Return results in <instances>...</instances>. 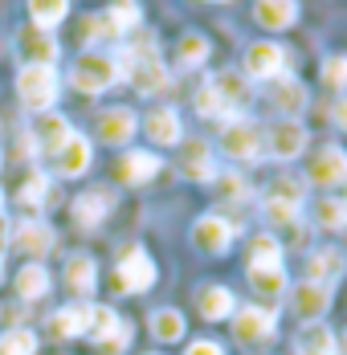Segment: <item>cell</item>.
I'll list each match as a JSON object with an SVG mask.
<instances>
[{
  "label": "cell",
  "mask_w": 347,
  "mask_h": 355,
  "mask_svg": "<svg viewBox=\"0 0 347 355\" xmlns=\"http://www.w3.org/2000/svg\"><path fill=\"white\" fill-rule=\"evenodd\" d=\"M233 237H237V229L225 216H201L192 225V245L201 249V253H225V249L233 245Z\"/></svg>",
  "instance_id": "obj_9"
},
{
  "label": "cell",
  "mask_w": 347,
  "mask_h": 355,
  "mask_svg": "<svg viewBox=\"0 0 347 355\" xmlns=\"http://www.w3.org/2000/svg\"><path fill=\"white\" fill-rule=\"evenodd\" d=\"M323 82L331 90H347V53H335L323 62Z\"/></svg>",
  "instance_id": "obj_41"
},
{
  "label": "cell",
  "mask_w": 347,
  "mask_h": 355,
  "mask_svg": "<svg viewBox=\"0 0 347 355\" xmlns=\"http://www.w3.org/2000/svg\"><path fill=\"white\" fill-rule=\"evenodd\" d=\"M123 343H127V327H123L119 335H110L106 343H99V347H103V355H119V352H123Z\"/></svg>",
  "instance_id": "obj_45"
},
{
  "label": "cell",
  "mask_w": 347,
  "mask_h": 355,
  "mask_svg": "<svg viewBox=\"0 0 347 355\" xmlns=\"http://www.w3.org/2000/svg\"><path fill=\"white\" fill-rule=\"evenodd\" d=\"M180 172L188 180H212L217 168H212V151H208L205 139H188L180 147Z\"/></svg>",
  "instance_id": "obj_16"
},
{
  "label": "cell",
  "mask_w": 347,
  "mask_h": 355,
  "mask_svg": "<svg viewBox=\"0 0 347 355\" xmlns=\"http://www.w3.org/2000/svg\"><path fill=\"white\" fill-rule=\"evenodd\" d=\"M12 241L17 249L25 253V257H45L49 249H53V229L49 225H41V220H25V225H17V233H12Z\"/></svg>",
  "instance_id": "obj_17"
},
{
  "label": "cell",
  "mask_w": 347,
  "mask_h": 355,
  "mask_svg": "<svg viewBox=\"0 0 347 355\" xmlns=\"http://www.w3.org/2000/svg\"><path fill=\"white\" fill-rule=\"evenodd\" d=\"M294 352L298 355H339V343H335V335L327 331V327H307V331H298V339H294Z\"/></svg>",
  "instance_id": "obj_27"
},
{
  "label": "cell",
  "mask_w": 347,
  "mask_h": 355,
  "mask_svg": "<svg viewBox=\"0 0 347 355\" xmlns=\"http://www.w3.org/2000/svg\"><path fill=\"white\" fill-rule=\"evenodd\" d=\"M45 196H49V180L41 176V172H33V176L21 184V192H17V200H21L25 209H37V205H45Z\"/></svg>",
  "instance_id": "obj_38"
},
{
  "label": "cell",
  "mask_w": 347,
  "mask_h": 355,
  "mask_svg": "<svg viewBox=\"0 0 347 355\" xmlns=\"http://www.w3.org/2000/svg\"><path fill=\"white\" fill-rule=\"evenodd\" d=\"M270 200H286V205H303V188L294 180H278L270 188Z\"/></svg>",
  "instance_id": "obj_43"
},
{
  "label": "cell",
  "mask_w": 347,
  "mask_h": 355,
  "mask_svg": "<svg viewBox=\"0 0 347 355\" xmlns=\"http://www.w3.org/2000/svg\"><path fill=\"white\" fill-rule=\"evenodd\" d=\"M119 70L127 73V82L135 86L139 94H160L168 86V70L164 62L155 58V41L151 37H139V45H131L123 58H119Z\"/></svg>",
  "instance_id": "obj_1"
},
{
  "label": "cell",
  "mask_w": 347,
  "mask_h": 355,
  "mask_svg": "<svg viewBox=\"0 0 347 355\" xmlns=\"http://www.w3.org/2000/svg\"><path fill=\"white\" fill-rule=\"evenodd\" d=\"M106 17L115 21V29H119V33H131V29L139 25V17H143V12H139V4H135V0H115Z\"/></svg>",
  "instance_id": "obj_37"
},
{
  "label": "cell",
  "mask_w": 347,
  "mask_h": 355,
  "mask_svg": "<svg viewBox=\"0 0 347 355\" xmlns=\"http://www.w3.org/2000/svg\"><path fill=\"white\" fill-rule=\"evenodd\" d=\"M0 355H37V335L33 331H4Z\"/></svg>",
  "instance_id": "obj_35"
},
{
  "label": "cell",
  "mask_w": 347,
  "mask_h": 355,
  "mask_svg": "<svg viewBox=\"0 0 347 355\" xmlns=\"http://www.w3.org/2000/svg\"><path fill=\"white\" fill-rule=\"evenodd\" d=\"M217 4H221V0H217Z\"/></svg>",
  "instance_id": "obj_49"
},
{
  "label": "cell",
  "mask_w": 347,
  "mask_h": 355,
  "mask_svg": "<svg viewBox=\"0 0 347 355\" xmlns=\"http://www.w3.org/2000/svg\"><path fill=\"white\" fill-rule=\"evenodd\" d=\"M286 73V49L278 41H253L245 49V78H257V82H274Z\"/></svg>",
  "instance_id": "obj_5"
},
{
  "label": "cell",
  "mask_w": 347,
  "mask_h": 355,
  "mask_svg": "<svg viewBox=\"0 0 347 355\" xmlns=\"http://www.w3.org/2000/svg\"><path fill=\"white\" fill-rule=\"evenodd\" d=\"M94 282H99V270H94V261L86 257V253H74L66 261V286L74 294H82V298H90L94 294Z\"/></svg>",
  "instance_id": "obj_26"
},
{
  "label": "cell",
  "mask_w": 347,
  "mask_h": 355,
  "mask_svg": "<svg viewBox=\"0 0 347 355\" xmlns=\"http://www.w3.org/2000/svg\"><path fill=\"white\" fill-rule=\"evenodd\" d=\"M160 155H151V151H127L123 159H119V180L123 184H147V180L160 176Z\"/></svg>",
  "instance_id": "obj_19"
},
{
  "label": "cell",
  "mask_w": 347,
  "mask_h": 355,
  "mask_svg": "<svg viewBox=\"0 0 347 355\" xmlns=\"http://www.w3.org/2000/svg\"><path fill=\"white\" fill-rule=\"evenodd\" d=\"M274 311H266V306H242V311H233V335H237V343H270L274 339Z\"/></svg>",
  "instance_id": "obj_7"
},
{
  "label": "cell",
  "mask_w": 347,
  "mask_h": 355,
  "mask_svg": "<svg viewBox=\"0 0 347 355\" xmlns=\"http://www.w3.org/2000/svg\"><path fill=\"white\" fill-rule=\"evenodd\" d=\"M221 147H225V155L229 159H242V164H249V159H257L262 155V131L249 123V119H229L225 123V131H221Z\"/></svg>",
  "instance_id": "obj_4"
},
{
  "label": "cell",
  "mask_w": 347,
  "mask_h": 355,
  "mask_svg": "<svg viewBox=\"0 0 347 355\" xmlns=\"http://www.w3.org/2000/svg\"><path fill=\"white\" fill-rule=\"evenodd\" d=\"M17 294L25 298V302H37V298H45L49 294V270L33 261V266H25L21 274H17Z\"/></svg>",
  "instance_id": "obj_29"
},
{
  "label": "cell",
  "mask_w": 347,
  "mask_h": 355,
  "mask_svg": "<svg viewBox=\"0 0 347 355\" xmlns=\"http://www.w3.org/2000/svg\"><path fill=\"white\" fill-rule=\"evenodd\" d=\"M344 274V253H335V249H314L311 257H307V282H335Z\"/></svg>",
  "instance_id": "obj_25"
},
{
  "label": "cell",
  "mask_w": 347,
  "mask_h": 355,
  "mask_svg": "<svg viewBox=\"0 0 347 355\" xmlns=\"http://www.w3.org/2000/svg\"><path fill=\"white\" fill-rule=\"evenodd\" d=\"M212 94H217V103H221V110L229 114V110H242L249 107V78L245 73H233V70H221L212 82Z\"/></svg>",
  "instance_id": "obj_13"
},
{
  "label": "cell",
  "mask_w": 347,
  "mask_h": 355,
  "mask_svg": "<svg viewBox=\"0 0 347 355\" xmlns=\"http://www.w3.org/2000/svg\"><path fill=\"white\" fill-rule=\"evenodd\" d=\"M135 110L127 107H110L99 114V139L103 143H127L131 135H135Z\"/></svg>",
  "instance_id": "obj_15"
},
{
  "label": "cell",
  "mask_w": 347,
  "mask_h": 355,
  "mask_svg": "<svg viewBox=\"0 0 347 355\" xmlns=\"http://www.w3.org/2000/svg\"><path fill=\"white\" fill-rule=\"evenodd\" d=\"M69 12V0H29V17H33L37 29H53L62 25Z\"/></svg>",
  "instance_id": "obj_32"
},
{
  "label": "cell",
  "mask_w": 347,
  "mask_h": 355,
  "mask_svg": "<svg viewBox=\"0 0 347 355\" xmlns=\"http://www.w3.org/2000/svg\"><path fill=\"white\" fill-rule=\"evenodd\" d=\"M266 151L274 155V159H298L303 151H307V127L298 123V119H282L270 127V135H266Z\"/></svg>",
  "instance_id": "obj_8"
},
{
  "label": "cell",
  "mask_w": 347,
  "mask_h": 355,
  "mask_svg": "<svg viewBox=\"0 0 347 355\" xmlns=\"http://www.w3.org/2000/svg\"><path fill=\"white\" fill-rule=\"evenodd\" d=\"M143 131L151 135V143H160V147H172V143H180V114L168 107H160V110H151L147 114V123H143Z\"/></svg>",
  "instance_id": "obj_24"
},
{
  "label": "cell",
  "mask_w": 347,
  "mask_h": 355,
  "mask_svg": "<svg viewBox=\"0 0 347 355\" xmlns=\"http://www.w3.org/2000/svg\"><path fill=\"white\" fill-rule=\"evenodd\" d=\"M196 311H201V319H208V322L229 319V315L237 311L233 290H225V286H205V290L196 294Z\"/></svg>",
  "instance_id": "obj_22"
},
{
  "label": "cell",
  "mask_w": 347,
  "mask_h": 355,
  "mask_svg": "<svg viewBox=\"0 0 347 355\" xmlns=\"http://www.w3.org/2000/svg\"><path fill=\"white\" fill-rule=\"evenodd\" d=\"M331 119H335V127H339V131H347V98H339V103H335Z\"/></svg>",
  "instance_id": "obj_47"
},
{
  "label": "cell",
  "mask_w": 347,
  "mask_h": 355,
  "mask_svg": "<svg viewBox=\"0 0 347 355\" xmlns=\"http://www.w3.org/2000/svg\"><path fill=\"white\" fill-rule=\"evenodd\" d=\"M53 168H58V176H82V172L90 168V143L74 131L66 147L53 151Z\"/></svg>",
  "instance_id": "obj_20"
},
{
  "label": "cell",
  "mask_w": 347,
  "mask_h": 355,
  "mask_svg": "<svg viewBox=\"0 0 347 355\" xmlns=\"http://www.w3.org/2000/svg\"><path fill=\"white\" fill-rule=\"evenodd\" d=\"M49 331L58 339H78L86 335V306H62L53 319H49Z\"/></svg>",
  "instance_id": "obj_31"
},
{
  "label": "cell",
  "mask_w": 347,
  "mask_h": 355,
  "mask_svg": "<svg viewBox=\"0 0 347 355\" xmlns=\"http://www.w3.org/2000/svg\"><path fill=\"white\" fill-rule=\"evenodd\" d=\"M184 355H225V352H221V343H212V339H201V343H192V347H188Z\"/></svg>",
  "instance_id": "obj_46"
},
{
  "label": "cell",
  "mask_w": 347,
  "mask_h": 355,
  "mask_svg": "<svg viewBox=\"0 0 347 355\" xmlns=\"http://www.w3.org/2000/svg\"><path fill=\"white\" fill-rule=\"evenodd\" d=\"M119 78H123L119 58H110L103 49H90V53H82V58L69 66V86L82 90V94H103V90H110Z\"/></svg>",
  "instance_id": "obj_2"
},
{
  "label": "cell",
  "mask_w": 347,
  "mask_h": 355,
  "mask_svg": "<svg viewBox=\"0 0 347 355\" xmlns=\"http://www.w3.org/2000/svg\"><path fill=\"white\" fill-rule=\"evenodd\" d=\"M123 331V322L119 315L110 311V306H86V335L94 339V343H106L110 335H119Z\"/></svg>",
  "instance_id": "obj_28"
},
{
  "label": "cell",
  "mask_w": 347,
  "mask_h": 355,
  "mask_svg": "<svg viewBox=\"0 0 347 355\" xmlns=\"http://www.w3.org/2000/svg\"><path fill=\"white\" fill-rule=\"evenodd\" d=\"M249 286L262 298H278L286 290V270L282 266H249Z\"/></svg>",
  "instance_id": "obj_30"
},
{
  "label": "cell",
  "mask_w": 347,
  "mask_h": 355,
  "mask_svg": "<svg viewBox=\"0 0 347 355\" xmlns=\"http://www.w3.org/2000/svg\"><path fill=\"white\" fill-rule=\"evenodd\" d=\"M0 164H4V159H0Z\"/></svg>",
  "instance_id": "obj_48"
},
{
  "label": "cell",
  "mask_w": 347,
  "mask_h": 355,
  "mask_svg": "<svg viewBox=\"0 0 347 355\" xmlns=\"http://www.w3.org/2000/svg\"><path fill=\"white\" fill-rule=\"evenodd\" d=\"M17 53L25 58V66H53L58 62V41L49 37V29H21L17 33Z\"/></svg>",
  "instance_id": "obj_10"
},
{
  "label": "cell",
  "mask_w": 347,
  "mask_h": 355,
  "mask_svg": "<svg viewBox=\"0 0 347 355\" xmlns=\"http://www.w3.org/2000/svg\"><path fill=\"white\" fill-rule=\"evenodd\" d=\"M17 94L29 110H49L58 103V70L53 66H25L17 73Z\"/></svg>",
  "instance_id": "obj_3"
},
{
  "label": "cell",
  "mask_w": 347,
  "mask_h": 355,
  "mask_svg": "<svg viewBox=\"0 0 347 355\" xmlns=\"http://www.w3.org/2000/svg\"><path fill=\"white\" fill-rule=\"evenodd\" d=\"M196 110L208 114V119H212V114H225L221 103H217V94H212V86H201V90H196Z\"/></svg>",
  "instance_id": "obj_44"
},
{
  "label": "cell",
  "mask_w": 347,
  "mask_h": 355,
  "mask_svg": "<svg viewBox=\"0 0 347 355\" xmlns=\"http://www.w3.org/2000/svg\"><path fill=\"white\" fill-rule=\"evenodd\" d=\"M217 180V192L225 196V200H245L249 196V188H245V180L237 172H225V176H212Z\"/></svg>",
  "instance_id": "obj_42"
},
{
  "label": "cell",
  "mask_w": 347,
  "mask_h": 355,
  "mask_svg": "<svg viewBox=\"0 0 347 355\" xmlns=\"http://www.w3.org/2000/svg\"><path fill=\"white\" fill-rule=\"evenodd\" d=\"M294 311H298V319H319L327 306H331V290L327 286H319V282H303V286H294Z\"/></svg>",
  "instance_id": "obj_23"
},
{
  "label": "cell",
  "mask_w": 347,
  "mask_h": 355,
  "mask_svg": "<svg viewBox=\"0 0 347 355\" xmlns=\"http://www.w3.org/2000/svg\"><path fill=\"white\" fill-rule=\"evenodd\" d=\"M307 180L319 184V188H335V184H344L347 180V151L344 147H323V151L311 159V168H307Z\"/></svg>",
  "instance_id": "obj_11"
},
{
  "label": "cell",
  "mask_w": 347,
  "mask_h": 355,
  "mask_svg": "<svg viewBox=\"0 0 347 355\" xmlns=\"http://www.w3.org/2000/svg\"><path fill=\"white\" fill-rule=\"evenodd\" d=\"M110 209H115V196L106 188H90V192H82L74 200V220L82 229H94V225H103L106 216H110Z\"/></svg>",
  "instance_id": "obj_14"
},
{
  "label": "cell",
  "mask_w": 347,
  "mask_h": 355,
  "mask_svg": "<svg viewBox=\"0 0 347 355\" xmlns=\"http://www.w3.org/2000/svg\"><path fill=\"white\" fill-rule=\"evenodd\" d=\"M151 335H155L160 343H176V339H184V315L172 311V306L155 311V315H151Z\"/></svg>",
  "instance_id": "obj_33"
},
{
  "label": "cell",
  "mask_w": 347,
  "mask_h": 355,
  "mask_svg": "<svg viewBox=\"0 0 347 355\" xmlns=\"http://www.w3.org/2000/svg\"><path fill=\"white\" fill-rule=\"evenodd\" d=\"M270 107H278L282 114H298V110L307 107V86L298 78H290V73L274 78L270 82Z\"/></svg>",
  "instance_id": "obj_18"
},
{
  "label": "cell",
  "mask_w": 347,
  "mask_h": 355,
  "mask_svg": "<svg viewBox=\"0 0 347 355\" xmlns=\"http://www.w3.org/2000/svg\"><path fill=\"white\" fill-rule=\"evenodd\" d=\"M249 266H282V245H278L270 233H262L253 249H249Z\"/></svg>",
  "instance_id": "obj_36"
},
{
  "label": "cell",
  "mask_w": 347,
  "mask_h": 355,
  "mask_svg": "<svg viewBox=\"0 0 347 355\" xmlns=\"http://www.w3.org/2000/svg\"><path fill=\"white\" fill-rule=\"evenodd\" d=\"M176 53H180V62H184V66H201V62L208 58V41L201 33H184Z\"/></svg>",
  "instance_id": "obj_39"
},
{
  "label": "cell",
  "mask_w": 347,
  "mask_h": 355,
  "mask_svg": "<svg viewBox=\"0 0 347 355\" xmlns=\"http://www.w3.org/2000/svg\"><path fill=\"white\" fill-rule=\"evenodd\" d=\"M314 220H319L323 229H331V233L347 229V200H335V196L319 200V205H314Z\"/></svg>",
  "instance_id": "obj_34"
},
{
  "label": "cell",
  "mask_w": 347,
  "mask_h": 355,
  "mask_svg": "<svg viewBox=\"0 0 347 355\" xmlns=\"http://www.w3.org/2000/svg\"><path fill=\"white\" fill-rule=\"evenodd\" d=\"M115 37H123L115 29V21L110 17H86V29H82V41H115Z\"/></svg>",
  "instance_id": "obj_40"
},
{
  "label": "cell",
  "mask_w": 347,
  "mask_h": 355,
  "mask_svg": "<svg viewBox=\"0 0 347 355\" xmlns=\"http://www.w3.org/2000/svg\"><path fill=\"white\" fill-rule=\"evenodd\" d=\"M253 21L262 29H290L298 21V0H257Z\"/></svg>",
  "instance_id": "obj_21"
},
{
  "label": "cell",
  "mask_w": 347,
  "mask_h": 355,
  "mask_svg": "<svg viewBox=\"0 0 347 355\" xmlns=\"http://www.w3.org/2000/svg\"><path fill=\"white\" fill-rule=\"evenodd\" d=\"M115 282H119V290H131V294L151 290V286H155V266H151V257H147L143 249H127V253L119 257V266H115Z\"/></svg>",
  "instance_id": "obj_6"
},
{
  "label": "cell",
  "mask_w": 347,
  "mask_h": 355,
  "mask_svg": "<svg viewBox=\"0 0 347 355\" xmlns=\"http://www.w3.org/2000/svg\"><path fill=\"white\" fill-rule=\"evenodd\" d=\"M69 135H74V127H69L66 114H58V110H41L37 114V127H33V143L41 147V151H62L69 143Z\"/></svg>",
  "instance_id": "obj_12"
}]
</instances>
